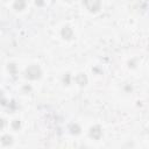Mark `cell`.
<instances>
[{
  "mask_svg": "<svg viewBox=\"0 0 149 149\" xmlns=\"http://www.w3.org/2000/svg\"><path fill=\"white\" fill-rule=\"evenodd\" d=\"M41 76V70L37 65H30L26 71V77L29 79H37Z\"/></svg>",
  "mask_w": 149,
  "mask_h": 149,
  "instance_id": "6da1fadb",
  "label": "cell"
},
{
  "mask_svg": "<svg viewBox=\"0 0 149 149\" xmlns=\"http://www.w3.org/2000/svg\"><path fill=\"white\" fill-rule=\"evenodd\" d=\"M1 142L4 143V144H11L12 143V138H11V136H8V135H6V136H4V138H3V140H1Z\"/></svg>",
  "mask_w": 149,
  "mask_h": 149,
  "instance_id": "52a82bcc",
  "label": "cell"
},
{
  "mask_svg": "<svg viewBox=\"0 0 149 149\" xmlns=\"http://www.w3.org/2000/svg\"><path fill=\"white\" fill-rule=\"evenodd\" d=\"M76 80H77V83L80 86H84L86 83H88V78H86V76H85L84 73H79L78 76H77V78H76Z\"/></svg>",
  "mask_w": 149,
  "mask_h": 149,
  "instance_id": "277c9868",
  "label": "cell"
},
{
  "mask_svg": "<svg viewBox=\"0 0 149 149\" xmlns=\"http://www.w3.org/2000/svg\"><path fill=\"white\" fill-rule=\"evenodd\" d=\"M26 6V3L23 1V0H16L15 4H14V8L18 9V11H22Z\"/></svg>",
  "mask_w": 149,
  "mask_h": 149,
  "instance_id": "8992f818",
  "label": "cell"
},
{
  "mask_svg": "<svg viewBox=\"0 0 149 149\" xmlns=\"http://www.w3.org/2000/svg\"><path fill=\"white\" fill-rule=\"evenodd\" d=\"M85 6L90 12H97L100 8V0H85Z\"/></svg>",
  "mask_w": 149,
  "mask_h": 149,
  "instance_id": "7a4b0ae2",
  "label": "cell"
},
{
  "mask_svg": "<svg viewBox=\"0 0 149 149\" xmlns=\"http://www.w3.org/2000/svg\"><path fill=\"white\" fill-rule=\"evenodd\" d=\"M70 129H71V133H72V134H78V133L80 132V128H79L77 125H74V126L72 125Z\"/></svg>",
  "mask_w": 149,
  "mask_h": 149,
  "instance_id": "ba28073f",
  "label": "cell"
},
{
  "mask_svg": "<svg viewBox=\"0 0 149 149\" xmlns=\"http://www.w3.org/2000/svg\"><path fill=\"white\" fill-rule=\"evenodd\" d=\"M62 35H63L64 39H71V37H72V30H71V28L64 27L63 30H62Z\"/></svg>",
  "mask_w": 149,
  "mask_h": 149,
  "instance_id": "5b68a950",
  "label": "cell"
},
{
  "mask_svg": "<svg viewBox=\"0 0 149 149\" xmlns=\"http://www.w3.org/2000/svg\"><path fill=\"white\" fill-rule=\"evenodd\" d=\"M3 127H4V121H3V119H0V129Z\"/></svg>",
  "mask_w": 149,
  "mask_h": 149,
  "instance_id": "30bf717a",
  "label": "cell"
},
{
  "mask_svg": "<svg viewBox=\"0 0 149 149\" xmlns=\"http://www.w3.org/2000/svg\"><path fill=\"white\" fill-rule=\"evenodd\" d=\"M13 127H14L15 129L20 127V121H19V120H15V121H13Z\"/></svg>",
  "mask_w": 149,
  "mask_h": 149,
  "instance_id": "9c48e42d",
  "label": "cell"
},
{
  "mask_svg": "<svg viewBox=\"0 0 149 149\" xmlns=\"http://www.w3.org/2000/svg\"><path fill=\"white\" fill-rule=\"evenodd\" d=\"M102 134H103V132H102V129H100V127H99V126L92 127L91 131H90V135L92 136L93 139H96V140H99V139H100Z\"/></svg>",
  "mask_w": 149,
  "mask_h": 149,
  "instance_id": "3957f363",
  "label": "cell"
}]
</instances>
